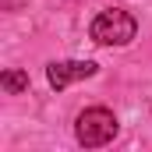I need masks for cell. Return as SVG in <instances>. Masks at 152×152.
<instances>
[{
  "mask_svg": "<svg viewBox=\"0 0 152 152\" xmlns=\"http://www.w3.org/2000/svg\"><path fill=\"white\" fill-rule=\"evenodd\" d=\"M134 32H138V21L127 11H120V7H110V11L96 14V21L88 28V36L99 46H127L134 39Z\"/></svg>",
  "mask_w": 152,
  "mask_h": 152,
  "instance_id": "cell-1",
  "label": "cell"
},
{
  "mask_svg": "<svg viewBox=\"0 0 152 152\" xmlns=\"http://www.w3.org/2000/svg\"><path fill=\"white\" fill-rule=\"evenodd\" d=\"M75 134H78V142H81L85 149H99V145L113 142V134H117V117L110 113L106 106H92V110H85V113L78 117Z\"/></svg>",
  "mask_w": 152,
  "mask_h": 152,
  "instance_id": "cell-2",
  "label": "cell"
},
{
  "mask_svg": "<svg viewBox=\"0 0 152 152\" xmlns=\"http://www.w3.org/2000/svg\"><path fill=\"white\" fill-rule=\"evenodd\" d=\"M92 75H96V64L92 60H57V64L46 67V78H50V85L57 92L67 88L71 81H81V78H92Z\"/></svg>",
  "mask_w": 152,
  "mask_h": 152,
  "instance_id": "cell-3",
  "label": "cell"
},
{
  "mask_svg": "<svg viewBox=\"0 0 152 152\" xmlns=\"http://www.w3.org/2000/svg\"><path fill=\"white\" fill-rule=\"evenodd\" d=\"M0 85H4V92H7V96H21V92L28 88V75H25V71H18V67H11V71H4Z\"/></svg>",
  "mask_w": 152,
  "mask_h": 152,
  "instance_id": "cell-4",
  "label": "cell"
}]
</instances>
